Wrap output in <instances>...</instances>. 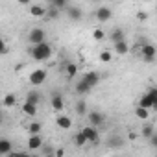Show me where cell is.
I'll return each instance as SVG.
<instances>
[{"mask_svg":"<svg viewBox=\"0 0 157 157\" xmlns=\"http://www.w3.org/2000/svg\"><path fill=\"white\" fill-rule=\"evenodd\" d=\"M83 80L89 83L91 89H94V87L100 83V74H98V72H87V74L83 76Z\"/></svg>","mask_w":157,"mask_h":157,"instance_id":"7c38bea8","label":"cell"},{"mask_svg":"<svg viewBox=\"0 0 157 157\" xmlns=\"http://www.w3.org/2000/svg\"><path fill=\"white\" fill-rule=\"evenodd\" d=\"M15 104H17L15 94H6V96H4V100H2V105H4V107H13Z\"/></svg>","mask_w":157,"mask_h":157,"instance_id":"cb8c5ba5","label":"cell"},{"mask_svg":"<svg viewBox=\"0 0 157 157\" xmlns=\"http://www.w3.org/2000/svg\"><path fill=\"white\" fill-rule=\"evenodd\" d=\"M65 11L68 13V19H70V21H80V19H82V15H83V13H82V10L78 8V6H68Z\"/></svg>","mask_w":157,"mask_h":157,"instance_id":"9a60e30c","label":"cell"},{"mask_svg":"<svg viewBox=\"0 0 157 157\" xmlns=\"http://www.w3.org/2000/svg\"><path fill=\"white\" fill-rule=\"evenodd\" d=\"M74 91H76L78 94H80V96H85V94H89V93H91V87H89V83H87V82L83 80V78H82V80L76 83Z\"/></svg>","mask_w":157,"mask_h":157,"instance_id":"4fadbf2b","label":"cell"},{"mask_svg":"<svg viewBox=\"0 0 157 157\" xmlns=\"http://www.w3.org/2000/svg\"><path fill=\"white\" fill-rule=\"evenodd\" d=\"M111 41H113V44L122 43V41H124V32H122L120 28H115V30L111 32Z\"/></svg>","mask_w":157,"mask_h":157,"instance_id":"d6986e66","label":"cell"},{"mask_svg":"<svg viewBox=\"0 0 157 157\" xmlns=\"http://www.w3.org/2000/svg\"><path fill=\"white\" fill-rule=\"evenodd\" d=\"M137 17H139V21H146V19H148L146 11H139V13H137Z\"/></svg>","mask_w":157,"mask_h":157,"instance_id":"d590c367","label":"cell"},{"mask_svg":"<svg viewBox=\"0 0 157 157\" xmlns=\"http://www.w3.org/2000/svg\"><path fill=\"white\" fill-rule=\"evenodd\" d=\"M39 102H41V93L35 91V89H32V91L26 94V104H33V105H37Z\"/></svg>","mask_w":157,"mask_h":157,"instance_id":"e0dca14e","label":"cell"},{"mask_svg":"<svg viewBox=\"0 0 157 157\" xmlns=\"http://www.w3.org/2000/svg\"><path fill=\"white\" fill-rule=\"evenodd\" d=\"M76 113L78 115H87V104H85V100L76 102Z\"/></svg>","mask_w":157,"mask_h":157,"instance_id":"484cf974","label":"cell"},{"mask_svg":"<svg viewBox=\"0 0 157 157\" xmlns=\"http://www.w3.org/2000/svg\"><path fill=\"white\" fill-rule=\"evenodd\" d=\"M135 115L139 118H148V109H142V107H137L135 109Z\"/></svg>","mask_w":157,"mask_h":157,"instance_id":"4dcf8cb0","label":"cell"},{"mask_svg":"<svg viewBox=\"0 0 157 157\" xmlns=\"http://www.w3.org/2000/svg\"><path fill=\"white\" fill-rule=\"evenodd\" d=\"M148 93H150V94L153 96V109L157 111V89H155V87H151V89H150Z\"/></svg>","mask_w":157,"mask_h":157,"instance_id":"1f68e13d","label":"cell"},{"mask_svg":"<svg viewBox=\"0 0 157 157\" xmlns=\"http://www.w3.org/2000/svg\"><path fill=\"white\" fill-rule=\"evenodd\" d=\"M28 43L33 44V46L46 43V32L43 28H32L30 33H28Z\"/></svg>","mask_w":157,"mask_h":157,"instance_id":"7a4b0ae2","label":"cell"},{"mask_svg":"<svg viewBox=\"0 0 157 157\" xmlns=\"http://www.w3.org/2000/svg\"><path fill=\"white\" fill-rule=\"evenodd\" d=\"M115 52H117L118 56H126V54H129V46H128V43H126V41L117 43V44H115Z\"/></svg>","mask_w":157,"mask_h":157,"instance_id":"ffe728a7","label":"cell"},{"mask_svg":"<svg viewBox=\"0 0 157 157\" xmlns=\"http://www.w3.org/2000/svg\"><path fill=\"white\" fill-rule=\"evenodd\" d=\"M41 129H43V126H41L39 122H32V124L28 126V133H30V135H39Z\"/></svg>","mask_w":157,"mask_h":157,"instance_id":"d4e9b609","label":"cell"},{"mask_svg":"<svg viewBox=\"0 0 157 157\" xmlns=\"http://www.w3.org/2000/svg\"><path fill=\"white\" fill-rule=\"evenodd\" d=\"M22 111H24V115H28V117H35L37 115V105H33V104H22Z\"/></svg>","mask_w":157,"mask_h":157,"instance_id":"7402d4cb","label":"cell"},{"mask_svg":"<svg viewBox=\"0 0 157 157\" xmlns=\"http://www.w3.org/2000/svg\"><path fill=\"white\" fill-rule=\"evenodd\" d=\"M104 37H105V33H104L102 28H96V30L93 32V39H94V41H104Z\"/></svg>","mask_w":157,"mask_h":157,"instance_id":"f1b7e54d","label":"cell"},{"mask_svg":"<svg viewBox=\"0 0 157 157\" xmlns=\"http://www.w3.org/2000/svg\"><path fill=\"white\" fill-rule=\"evenodd\" d=\"M150 144H151V148H155V150H157V133L150 139Z\"/></svg>","mask_w":157,"mask_h":157,"instance_id":"836d02e7","label":"cell"},{"mask_svg":"<svg viewBox=\"0 0 157 157\" xmlns=\"http://www.w3.org/2000/svg\"><path fill=\"white\" fill-rule=\"evenodd\" d=\"M50 6H52V8H56V10H59V11L68 8V4L65 2V0H52V2H50Z\"/></svg>","mask_w":157,"mask_h":157,"instance_id":"4316f807","label":"cell"},{"mask_svg":"<svg viewBox=\"0 0 157 157\" xmlns=\"http://www.w3.org/2000/svg\"><path fill=\"white\" fill-rule=\"evenodd\" d=\"M30 54H32V57H33L35 61H46V59H50V56H52V46H50L48 43H43V44L33 46V48L30 50Z\"/></svg>","mask_w":157,"mask_h":157,"instance_id":"6da1fadb","label":"cell"},{"mask_svg":"<svg viewBox=\"0 0 157 157\" xmlns=\"http://www.w3.org/2000/svg\"><path fill=\"white\" fill-rule=\"evenodd\" d=\"M54 153H56V157H63L65 155V150L63 148H57V150H54Z\"/></svg>","mask_w":157,"mask_h":157,"instance_id":"8d00e7d4","label":"cell"},{"mask_svg":"<svg viewBox=\"0 0 157 157\" xmlns=\"http://www.w3.org/2000/svg\"><path fill=\"white\" fill-rule=\"evenodd\" d=\"M11 151H13V144H11L10 139H2V140H0V153H2V155H10Z\"/></svg>","mask_w":157,"mask_h":157,"instance_id":"2e32d148","label":"cell"},{"mask_svg":"<svg viewBox=\"0 0 157 157\" xmlns=\"http://www.w3.org/2000/svg\"><path fill=\"white\" fill-rule=\"evenodd\" d=\"M107 148H111V150H117V148H122L124 144H126V140L120 137V135H111L109 139H107Z\"/></svg>","mask_w":157,"mask_h":157,"instance_id":"30bf717a","label":"cell"},{"mask_svg":"<svg viewBox=\"0 0 157 157\" xmlns=\"http://www.w3.org/2000/svg\"><path fill=\"white\" fill-rule=\"evenodd\" d=\"M140 135H142L144 139H148V140H150V139L155 135V133H153V126H151V124H146V126H142V129H140Z\"/></svg>","mask_w":157,"mask_h":157,"instance_id":"603a6c76","label":"cell"},{"mask_svg":"<svg viewBox=\"0 0 157 157\" xmlns=\"http://www.w3.org/2000/svg\"><path fill=\"white\" fill-rule=\"evenodd\" d=\"M43 157H56V153H48V155H43Z\"/></svg>","mask_w":157,"mask_h":157,"instance_id":"f35d334b","label":"cell"},{"mask_svg":"<svg viewBox=\"0 0 157 157\" xmlns=\"http://www.w3.org/2000/svg\"><path fill=\"white\" fill-rule=\"evenodd\" d=\"M82 133L85 135V139H87V142H98L100 140V135H98V129L96 128H93V126H85L83 129H82Z\"/></svg>","mask_w":157,"mask_h":157,"instance_id":"8992f818","label":"cell"},{"mask_svg":"<svg viewBox=\"0 0 157 157\" xmlns=\"http://www.w3.org/2000/svg\"><path fill=\"white\" fill-rule=\"evenodd\" d=\"M72 140H74V144H76L78 148H83V146L87 144V139H85V135H83L82 131H78V133L74 135V139H72Z\"/></svg>","mask_w":157,"mask_h":157,"instance_id":"44dd1931","label":"cell"},{"mask_svg":"<svg viewBox=\"0 0 157 157\" xmlns=\"http://www.w3.org/2000/svg\"><path fill=\"white\" fill-rule=\"evenodd\" d=\"M65 70H67V76H68V78H74V76L78 74V67H76L74 63H68V65L65 67Z\"/></svg>","mask_w":157,"mask_h":157,"instance_id":"83f0119b","label":"cell"},{"mask_svg":"<svg viewBox=\"0 0 157 157\" xmlns=\"http://www.w3.org/2000/svg\"><path fill=\"white\" fill-rule=\"evenodd\" d=\"M46 15L54 19V17H57V15H59V10H56V8H52V6H50V8L46 10Z\"/></svg>","mask_w":157,"mask_h":157,"instance_id":"d6a6232c","label":"cell"},{"mask_svg":"<svg viewBox=\"0 0 157 157\" xmlns=\"http://www.w3.org/2000/svg\"><path fill=\"white\" fill-rule=\"evenodd\" d=\"M87 118H89V126H93V128L104 126V122H105V117L100 111H89L87 113Z\"/></svg>","mask_w":157,"mask_h":157,"instance_id":"5b68a950","label":"cell"},{"mask_svg":"<svg viewBox=\"0 0 157 157\" xmlns=\"http://www.w3.org/2000/svg\"><path fill=\"white\" fill-rule=\"evenodd\" d=\"M0 52H2V54H6V52H8V46H6L4 43H2V46H0Z\"/></svg>","mask_w":157,"mask_h":157,"instance_id":"74e56055","label":"cell"},{"mask_svg":"<svg viewBox=\"0 0 157 157\" xmlns=\"http://www.w3.org/2000/svg\"><path fill=\"white\" fill-rule=\"evenodd\" d=\"M26 157H30V155H26Z\"/></svg>","mask_w":157,"mask_h":157,"instance_id":"ab89813d","label":"cell"},{"mask_svg":"<svg viewBox=\"0 0 157 157\" xmlns=\"http://www.w3.org/2000/svg\"><path fill=\"white\" fill-rule=\"evenodd\" d=\"M44 82H46V70L37 68V70H33V72L30 74V83H32L33 87H39V85H43Z\"/></svg>","mask_w":157,"mask_h":157,"instance_id":"3957f363","label":"cell"},{"mask_svg":"<svg viewBox=\"0 0 157 157\" xmlns=\"http://www.w3.org/2000/svg\"><path fill=\"white\" fill-rule=\"evenodd\" d=\"M140 52H142V59H144V61H148V63L155 61V56H157V48H155L153 44H150V43L142 44Z\"/></svg>","mask_w":157,"mask_h":157,"instance_id":"277c9868","label":"cell"},{"mask_svg":"<svg viewBox=\"0 0 157 157\" xmlns=\"http://www.w3.org/2000/svg\"><path fill=\"white\" fill-rule=\"evenodd\" d=\"M50 105H52V109L54 111H61L63 107H65V100H63V96L59 94V93H54L52 94V98H50Z\"/></svg>","mask_w":157,"mask_h":157,"instance_id":"9c48e42d","label":"cell"},{"mask_svg":"<svg viewBox=\"0 0 157 157\" xmlns=\"http://www.w3.org/2000/svg\"><path fill=\"white\" fill-rule=\"evenodd\" d=\"M137 107H142V109H153V96L150 94V93H146V94H142L140 98H139V102H137Z\"/></svg>","mask_w":157,"mask_h":157,"instance_id":"ba28073f","label":"cell"},{"mask_svg":"<svg viewBox=\"0 0 157 157\" xmlns=\"http://www.w3.org/2000/svg\"><path fill=\"white\" fill-rule=\"evenodd\" d=\"M155 157H157V155H155Z\"/></svg>","mask_w":157,"mask_h":157,"instance_id":"60d3db41","label":"cell"},{"mask_svg":"<svg viewBox=\"0 0 157 157\" xmlns=\"http://www.w3.org/2000/svg\"><path fill=\"white\" fill-rule=\"evenodd\" d=\"M44 144H43V139L39 135H30L28 137V148L30 150H41Z\"/></svg>","mask_w":157,"mask_h":157,"instance_id":"5bb4252c","label":"cell"},{"mask_svg":"<svg viewBox=\"0 0 157 157\" xmlns=\"http://www.w3.org/2000/svg\"><path fill=\"white\" fill-rule=\"evenodd\" d=\"M8 157H26V153H22V151H11Z\"/></svg>","mask_w":157,"mask_h":157,"instance_id":"e575fe53","label":"cell"},{"mask_svg":"<svg viewBox=\"0 0 157 157\" xmlns=\"http://www.w3.org/2000/svg\"><path fill=\"white\" fill-rule=\"evenodd\" d=\"M30 15H33V17H44L46 15V8L39 6V4H33V6H30Z\"/></svg>","mask_w":157,"mask_h":157,"instance_id":"ac0fdd59","label":"cell"},{"mask_svg":"<svg viewBox=\"0 0 157 157\" xmlns=\"http://www.w3.org/2000/svg\"><path fill=\"white\" fill-rule=\"evenodd\" d=\"M56 124H57L59 129H70V128H72V118L67 117V115H57Z\"/></svg>","mask_w":157,"mask_h":157,"instance_id":"8fae6325","label":"cell"},{"mask_svg":"<svg viewBox=\"0 0 157 157\" xmlns=\"http://www.w3.org/2000/svg\"><path fill=\"white\" fill-rule=\"evenodd\" d=\"M111 17H113V11H111L109 6H100V8L96 10V19H98L100 22H105V21H109Z\"/></svg>","mask_w":157,"mask_h":157,"instance_id":"52a82bcc","label":"cell"},{"mask_svg":"<svg viewBox=\"0 0 157 157\" xmlns=\"http://www.w3.org/2000/svg\"><path fill=\"white\" fill-rule=\"evenodd\" d=\"M100 59H102V61H104V63H109V61H111V59H113V54H111V52H109V50H104V52H102V54H100Z\"/></svg>","mask_w":157,"mask_h":157,"instance_id":"f546056e","label":"cell"}]
</instances>
